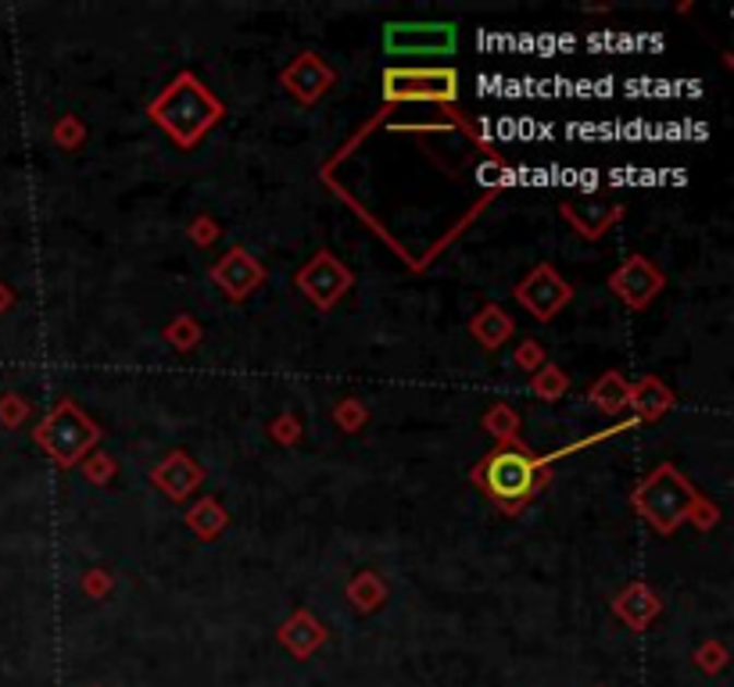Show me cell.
<instances>
[{
  "label": "cell",
  "mask_w": 734,
  "mask_h": 687,
  "mask_svg": "<svg viewBox=\"0 0 734 687\" xmlns=\"http://www.w3.org/2000/svg\"><path fill=\"white\" fill-rule=\"evenodd\" d=\"M330 80H333L330 69L316 55H301L287 72H283V83H287V90L298 100H316L330 86Z\"/></svg>",
  "instance_id": "7c38bea8"
},
{
  "label": "cell",
  "mask_w": 734,
  "mask_h": 687,
  "mask_svg": "<svg viewBox=\"0 0 734 687\" xmlns=\"http://www.w3.org/2000/svg\"><path fill=\"white\" fill-rule=\"evenodd\" d=\"M699 505L702 501L695 495V487L674 470V465H660L635 495V509L646 516L655 530H663V534L677 530V523H685Z\"/></svg>",
  "instance_id": "7a4b0ae2"
},
{
  "label": "cell",
  "mask_w": 734,
  "mask_h": 687,
  "mask_svg": "<svg viewBox=\"0 0 734 687\" xmlns=\"http://www.w3.org/2000/svg\"><path fill=\"white\" fill-rule=\"evenodd\" d=\"M459 75L452 69H388L383 97L388 100H455Z\"/></svg>",
  "instance_id": "277c9868"
},
{
  "label": "cell",
  "mask_w": 734,
  "mask_h": 687,
  "mask_svg": "<svg viewBox=\"0 0 734 687\" xmlns=\"http://www.w3.org/2000/svg\"><path fill=\"white\" fill-rule=\"evenodd\" d=\"M218 115H223V105H218L194 75H179V80L151 105L154 126H162L179 147H194L198 140L218 122Z\"/></svg>",
  "instance_id": "6da1fadb"
},
{
  "label": "cell",
  "mask_w": 734,
  "mask_h": 687,
  "mask_svg": "<svg viewBox=\"0 0 734 687\" xmlns=\"http://www.w3.org/2000/svg\"><path fill=\"white\" fill-rule=\"evenodd\" d=\"M455 44L452 22H391L383 29V50L391 58H445L455 55Z\"/></svg>",
  "instance_id": "3957f363"
},
{
  "label": "cell",
  "mask_w": 734,
  "mask_h": 687,
  "mask_svg": "<svg viewBox=\"0 0 734 687\" xmlns=\"http://www.w3.org/2000/svg\"><path fill=\"white\" fill-rule=\"evenodd\" d=\"M534 391H537L541 398H545V401H552L559 391H566V376H563L559 369H545V372H541L537 380H534Z\"/></svg>",
  "instance_id": "e0dca14e"
},
{
  "label": "cell",
  "mask_w": 734,
  "mask_h": 687,
  "mask_svg": "<svg viewBox=\"0 0 734 687\" xmlns=\"http://www.w3.org/2000/svg\"><path fill=\"white\" fill-rule=\"evenodd\" d=\"M481 479L492 490V498H498L501 505H517L534 490V462L520 451H495Z\"/></svg>",
  "instance_id": "8992f818"
},
{
  "label": "cell",
  "mask_w": 734,
  "mask_h": 687,
  "mask_svg": "<svg viewBox=\"0 0 734 687\" xmlns=\"http://www.w3.org/2000/svg\"><path fill=\"white\" fill-rule=\"evenodd\" d=\"M563 215L577 226V233H584V237H599V233H605V226H609L613 218L624 215V204L613 201V198H605V193H588V198H570V201H566Z\"/></svg>",
  "instance_id": "30bf717a"
},
{
  "label": "cell",
  "mask_w": 734,
  "mask_h": 687,
  "mask_svg": "<svg viewBox=\"0 0 734 687\" xmlns=\"http://www.w3.org/2000/svg\"><path fill=\"white\" fill-rule=\"evenodd\" d=\"M591 401L602 408V412H609V416H616L620 408H627V401H630V387L620 380L616 372H605L602 380L591 387Z\"/></svg>",
  "instance_id": "5bb4252c"
},
{
  "label": "cell",
  "mask_w": 734,
  "mask_h": 687,
  "mask_svg": "<svg viewBox=\"0 0 734 687\" xmlns=\"http://www.w3.org/2000/svg\"><path fill=\"white\" fill-rule=\"evenodd\" d=\"M154 479L165 487V495H173V498H187L190 495V487L198 484L201 479V470L194 462H190L187 455H173L169 462L162 465L158 473H154Z\"/></svg>",
  "instance_id": "4fadbf2b"
},
{
  "label": "cell",
  "mask_w": 734,
  "mask_h": 687,
  "mask_svg": "<svg viewBox=\"0 0 734 687\" xmlns=\"http://www.w3.org/2000/svg\"><path fill=\"white\" fill-rule=\"evenodd\" d=\"M212 276L218 280V287H223L229 297H244L262 283V265L254 262L248 251H229L223 258V265H215Z\"/></svg>",
  "instance_id": "8fae6325"
},
{
  "label": "cell",
  "mask_w": 734,
  "mask_h": 687,
  "mask_svg": "<svg viewBox=\"0 0 734 687\" xmlns=\"http://www.w3.org/2000/svg\"><path fill=\"white\" fill-rule=\"evenodd\" d=\"M473 333H476V341H481L484 347H498L506 336L512 333V322L498 312V308L492 305V308H484L481 316H476V322H473Z\"/></svg>",
  "instance_id": "9a60e30c"
},
{
  "label": "cell",
  "mask_w": 734,
  "mask_h": 687,
  "mask_svg": "<svg viewBox=\"0 0 734 687\" xmlns=\"http://www.w3.org/2000/svg\"><path fill=\"white\" fill-rule=\"evenodd\" d=\"M40 440L50 448V455H55L61 465H69V462L80 459L90 445H94L97 430L75 405H61L55 416L44 423Z\"/></svg>",
  "instance_id": "5b68a950"
},
{
  "label": "cell",
  "mask_w": 734,
  "mask_h": 687,
  "mask_svg": "<svg viewBox=\"0 0 734 687\" xmlns=\"http://www.w3.org/2000/svg\"><path fill=\"white\" fill-rule=\"evenodd\" d=\"M609 287L616 297H624L630 308H646L655 294L663 287V276L655 272V265H649L646 258H630L624 269L613 272Z\"/></svg>",
  "instance_id": "ba28073f"
},
{
  "label": "cell",
  "mask_w": 734,
  "mask_h": 687,
  "mask_svg": "<svg viewBox=\"0 0 734 687\" xmlns=\"http://www.w3.org/2000/svg\"><path fill=\"white\" fill-rule=\"evenodd\" d=\"M517 297H520V305L531 308L537 319H552L566 301H570V287H566V283L548 265H541L534 276H526L520 283Z\"/></svg>",
  "instance_id": "52a82bcc"
},
{
  "label": "cell",
  "mask_w": 734,
  "mask_h": 687,
  "mask_svg": "<svg viewBox=\"0 0 734 687\" xmlns=\"http://www.w3.org/2000/svg\"><path fill=\"white\" fill-rule=\"evenodd\" d=\"M627 405H635V408L641 412V416L655 419V416H660V412L670 408V394H666L655 380H646V383L630 387V401H627Z\"/></svg>",
  "instance_id": "2e32d148"
},
{
  "label": "cell",
  "mask_w": 734,
  "mask_h": 687,
  "mask_svg": "<svg viewBox=\"0 0 734 687\" xmlns=\"http://www.w3.org/2000/svg\"><path fill=\"white\" fill-rule=\"evenodd\" d=\"M298 283H301V291L312 297L319 308H330L344 294L347 283H352V276H347V269L338 262V258L319 254L316 262L298 276Z\"/></svg>",
  "instance_id": "9c48e42d"
}]
</instances>
